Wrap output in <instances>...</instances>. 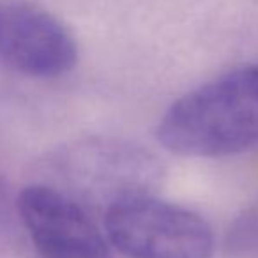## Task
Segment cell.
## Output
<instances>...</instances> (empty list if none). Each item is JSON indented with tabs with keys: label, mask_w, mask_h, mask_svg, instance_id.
I'll return each instance as SVG.
<instances>
[{
	"label": "cell",
	"mask_w": 258,
	"mask_h": 258,
	"mask_svg": "<svg viewBox=\"0 0 258 258\" xmlns=\"http://www.w3.org/2000/svg\"><path fill=\"white\" fill-rule=\"evenodd\" d=\"M225 254L226 258H258V200L228 228Z\"/></svg>",
	"instance_id": "8992f818"
},
{
	"label": "cell",
	"mask_w": 258,
	"mask_h": 258,
	"mask_svg": "<svg viewBox=\"0 0 258 258\" xmlns=\"http://www.w3.org/2000/svg\"><path fill=\"white\" fill-rule=\"evenodd\" d=\"M20 223L39 258H113V247L90 211L46 182L23 187Z\"/></svg>",
	"instance_id": "277c9868"
},
{
	"label": "cell",
	"mask_w": 258,
	"mask_h": 258,
	"mask_svg": "<svg viewBox=\"0 0 258 258\" xmlns=\"http://www.w3.org/2000/svg\"><path fill=\"white\" fill-rule=\"evenodd\" d=\"M166 151L184 158H225L258 144V64L244 66L187 92L158 125Z\"/></svg>",
	"instance_id": "6da1fadb"
},
{
	"label": "cell",
	"mask_w": 258,
	"mask_h": 258,
	"mask_svg": "<svg viewBox=\"0 0 258 258\" xmlns=\"http://www.w3.org/2000/svg\"><path fill=\"white\" fill-rule=\"evenodd\" d=\"M78 62L60 20L29 0H0V64L30 78H58Z\"/></svg>",
	"instance_id": "5b68a950"
},
{
	"label": "cell",
	"mask_w": 258,
	"mask_h": 258,
	"mask_svg": "<svg viewBox=\"0 0 258 258\" xmlns=\"http://www.w3.org/2000/svg\"><path fill=\"white\" fill-rule=\"evenodd\" d=\"M111 247L127 258H211L214 232L198 212L154 195L129 198L103 214Z\"/></svg>",
	"instance_id": "3957f363"
},
{
	"label": "cell",
	"mask_w": 258,
	"mask_h": 258,
	"mask_svg": "<svg viewBox=\"0 0 258 258\" xmlns=\"http://www.w3.org/2000/svg\"><path fill=\"white\" fill-rule=\"evenodd\" d=\"M22 232L18 200L13 197L9 184L0 175V258H9L15 254Z\"/></svg>",
	"instance_id": "52a82bcc"
},
{
	"label": "cell",
	"mask_w": 258,
	"mask_h": 258,
	"mask_svg": "<svg viewBox=\"0 0 258 258\" xmlns=\"http://www.w3.org/2000/svg\"><path fill=\"white\" fill-rule=\"evenodd\" d=\"M46 184L103 214L129 198L154 195L163 177L158 158L124 140L90 138L64 147L48 161Z\"/></svg>",
	"instance_id": "7a4b0ae2"
}]
</instances>
